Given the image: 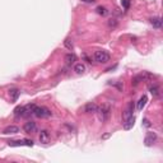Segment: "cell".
Masks as SVG:
<instances>
[{
  "label": "cell",
  "instance_id": "obj_12",
  "mask_svg": "<svg viewBox=\"0 0 163 163\" xmlns=\"http://www.w3.org/2000/svg\"><path fill=\"white\" fill-rule=\"evenodd\" d=\"M19 94H20V90H19V89H17V88L9 89V96H10V100H12L13 102H16V101L18 100Z\"/></svg>",
  "mask_w": 163,
  "mask_h": 163
},
{
  "label": "cell",
  "instance_id": "obj_14",
  "mask_svg": "<svg viewBox=\"0 0 163 163\" xmlns=\"http://www.w3.org/2000/svg\"><path fill=\"white\" fill-rule=\"evenodd\" d=\"M151 24H152L154 28L159 30V28H162V18H161V17H153V18L151 19Z\"/></svg>",
  "mask_w": 163,
  "mask_h": 163
},
{
  "label": "cell",
  "instance_id": "obj_13",
  "mask_svg": "<svg viewBox=\"0 0 163 163\" xmlns=\"http://www.w3.org/2000/svg\"><path fill=\"white\" fill-rule=\"evenodd\" d=\"M147 102H148V97L144 94V96H141L140 97V100L138 101V105H136V108L139 110V111H141L144 107H145V105H147Z\"/></svg>",
  "mask_w": 163,
  "mask_h": 163
},
{
  "label": "cell",
  "instance_id": "obj_9",
  "mask_svg": "<svg viewBox=\"0 0 163 163\" xmlns=\"http://www.w3.org/2000/svg\"><path fill=\"white\" fill-rule=\"evenodd\" d=\"M133 112H134V103L133 102H129V105H127V107L126 110L124 111V115H122V119H124V121L126 119H129L133 116Z\"/></svg>",
  "mask_w": 163,
  "mask_h": 163
},
{
  "label": "cell",
  "instance_id": "obj_25",
  "mask_svg": "<svg viewBox=\"0 0 163 163\" xmlns=\"http://www.w3.org/2000/svg\"><path fill=\"white\" fill-rule=\"evenodd\" d=\"M84 3H94V0H82Z\"/></svg>",
  "mask_w": 163,
  "mask_h": 163
},
{
  "label": "cell",
  "instance_id": "obj_21",
  "mask_svg": "<svg viewBox=\"0 0 163 163\" xmlns=\"http://www.w3.org/2000/svg\"><path fill=\"white\" fill-rule=\"evenodd\" d=\"M22 111H23V106H18V107L14 110V116L20 117V115H22Z\"/></svg>",
  "mask_w": 163,
  "mask_h": 163
},
{
  "label": "cell",
  "instance_id": "obj_5",
  "mask_svg": "<svg viewBox=\"0 0 163 163\" xmlns=\"http://www.w3.org/2000/svg\"><path fill=\"white\" fill-rule=\"evenodd\" d=\"M10 147H33V141L30 139H19V140H10L9 141Z\"/></svg>",
  "mask_w": 163,
  "mask_h": 163
},
{
  "label": "cell",
  "instance_id": "obj_17",
  "mask_svg": "<svg viewBox=\"0 0 163 163\" xmlns=\"http://www.w3.org/2000/svg\"><path fill=\"white\" fill-rule=\"evenodd\" d=\"M65 61H66V64H73L74 61H76V56L74 54H68L65 56Z\"/></svg>",
  "mask_w": 163,
  "mask_h": 163
},
{
  "label": "cell",
  "instance_id": "obj_1",
  "mask_svg": "<svg viewBox=\"0 0 163 163\" xmlns=\"http://www.w3.org/2000/svg\"><path fill=\"white\" fill-rule=\"evenodd\" d=\"M33 115L36 117H38V119H46V117L52 116V112L47 107H44V106H41V107L40 106H36L34 110H33Z\"/></svg>",
  "mask_w": 163,
  "mask_h": 163
},
{
  "label": "cell",
  "instance_id": "obj_24",
  "mask_svg": "<svg viewBox=\"0 0 163 163\" xmlns=\"http://www.w3.org/2000/svg\"><path fill=\"white\" fill-rule=\"evenodd\" d=\"M143 121H144V125H145L147 127H149V126H151V122H149V120H148V119H144Z\"/></svg>",
  "mask_w": 163,
  "mask_h": 163
},
{
  "label": "cell",
  "instance_id": "obj_4",
  "mask_svg": "<svg viewBox=\"0 0 163 163\" xmlns=\"http://www.w3.org/2000/svg\"><path fill=\"white\" fill-rule=\"evenodd\" d=\"M97 113H98V117H100V120L102 122L107 121V120L110 119V115H111V110L108 106H102L101 108L97 110Z\"/></svg>",
  "mask_w": 163,
  "mask_h": 163
},
{
  "label": "cell",
  "instance_id": "obj_18",
  "mask_svg": "<svg viewBox=\"0 0 163 163\" xmlns=\"http://www.w3.org/2000/svg\"><path fill=\"white\" fill-rule=\"evenodd\" d=\"M96 10H97V13L100 14V16H107V14H108V10L106 9L105 6H97Z\"/></svg>",
  "mask_w": 163,
  "mask_h": 163
},
{
  "label": "cell",
  "instance_id": "obj_20",
  "mask_svg": "<svg viewBox=\"0 0 163 163\" xmlns=\"http://www.w3.org/2000/svg\"><path fill=\"white\" fill-rule=\"evenodd\" d=\"M149 92L154 96V97H157V96H159V89H158V87L157 86H153V87H151L149 88Z\"/></svg>",
  "mask_w": 163,
  "mask_h": 163
},
{
  "label": "cell",
  "instance_id": "obj_23",
  "mask_svg": "<svg viewBox=\"0 0 163 163\" xmlns=\"http://www.w3.org/2000/svg\"><path fill=\"white\" fill-rule=\"evenodd\" d=\"M116 24H117V22H116L115 19H110L108 20V26L110 27H116Z\"/></svg>",
  "mask_w": 163,
  "mask_h": 163
},
{
  "label": "cell",
  "instance_id": "obj_15",
  "mask_svg": "<svg viewBox=\"0 0 163 163\" xmlns=\"http://www.w3.org/2000/svg\"><path fill=\"white\" fill-rule=\"evenodd\" d=\"M3 133H4V134H17V133H19V127H18V126L12 125V126L5 127Z\"/></svg>",
  "mask_w": 163,
  "mask_h": 163
},
{
  "label": "cell",
  "instance_id": "obj_10",
  "mask_svg": "<svg viewBox=\"0 0 163 163\" xmlns=\"http://www.w3.org/2000/svg\"><path fill=\"white\" fill-rule=\"evenodd\" d=\"M23 130L26 133H34L37 130V125H36V122H33V121H28V122L24 124Z\"/></svg>",
  "mask_w": 163,
  "mask_h": 163
},
{
  "label": "cell",
  "instance_id": "obj_7",
  "mask_svg": "<svg viewBox=\"0 0 163 163\" xmlns=\"http://www.w3.org/2000/svg\"><path fill=\"white\" fill-rule=\"evenodd\" d=\"M97 110H98L97 105L93 103V102H89L83 107V112H86V113H96Z\"/></svg>",
  "mask_w": 163,
  "mask_h": 163
},
{
  "label": "cell",
  "instance_id": "obj_2",
  "mask_svg": "<svg viewBox=\"0 0 163 163\" xmlns=\"http://www.w3.org/2000/svg\"><path fill=\"white\" fill-rule=\"evenodd\" d=\"M93 59L97 62H101V64H106L110 61V54L105 50H98L93 54Z\"/></svg>",
  "mask_w": 163,
  "mask_h": 163
},
{
  "label": "cell",
  "instance_id": "obj_22",
  "mask_svg": "<svg viewBox=\"0 0 163 163\" xmlns=\"http://www.w3.org/2000/svg\"><path fill=\"white\" fill-rule=\"evenodd\" d=\"M121 5L125 10H127L130 8V0H121Z\"/></svg>",
  "mask_w": 163,
  "mask_h": 163
},
{
  "label": "cell",
  "instance_id": "obj_19",
  "mask_svg": "<svg viewBox=\"0 0 163 163\" xmlns=\"http://www.w3.org/2000/svg\"><path fill=\"white\" fill-rule=\"evenodd\" d=\"M64 46H65L68 50L72 51V50H73V42H72V40H70V38H66L65 41H64Z\"/></svg>",
  "mask_w": 163,
  "mask_h": 163
},
{
  "label": "cell",
  "instance_id": "obj_11",
  "mask_svg": "<svg viewBox=\"0 0 163 163\" xmlns=\"http://www.w3.org/2000/svg\"><path fill=\"white\" fill-rule=\"evenodd\" d=\"M134 122H135V117H134V116H131V117H129V119H126L125 122H124V129H125V130L133 129Z\"/></svg>",
  "mask_w": 163,
  "mask_h": 163
},
{
  "label": "cell",
  "instance_id": "obj_6",
  "mask_svg": "<svg viewBox=\"0 0 163 163\" xmlns=\"http://www.w3.org/2000/svg\"><path fill=\"white\" fill-rule=\"evenodd\" d=\"M155 140H157V134L155 133H148L147 136H145L144 143H145L147 147H151V145H153V143Z\"/></svg>",
  "mask_w": 163,
  "mask_h": 163
},
{
  "label": "cell",
  "instance_id": "obj_16",
  "mask_svg": "<svg viewBox=\"0 0 163 163\" xmlns=\"http://www.w3.org/2000/svg\"><path fill=\"white\" fill-rule=\"evenodd\" d=\"M74 72H75L76 74H83L84 72H86V65H84V64H82V62L76 64V65L74 66Z\"/></svg>",
  "mask_w": 163,
  "mask_h": 163
},
{
  "label": "cell",
  "instance_id": "obj_3",
  "mask_svg": "<svg viewBox=\"0 0 163 163\" xmlns=\"http://www.w3.org/2000/svg\"><path fill=\"white\" fill-rule=\"evenodd\" d=\"M154 78V75H152V74H149V73H147V72H144V73H141V74H138V75H135L133 78V86H138V84L140 83V82H145V80H149V79H153Z\"/></svg>",
  "mask_w": 163,
  "mask_h": 163
},
{
  "label": "cell",
  "instance_id": "obj_8",
  "mask_svg": "<svg viewBox=\"0 0 163 163\" xmlns=\"http://www.w3.org/2000/svg\"><path fill=\"white\" fill-rule=\"evenodd\" d=\"M51 136H50V133H48L47 130H41L40 133V141L42 144H47L48 141H50Z\"/></svg>",
  "mask_w": 163,
  "mask_h": 163
}]
</instances>
